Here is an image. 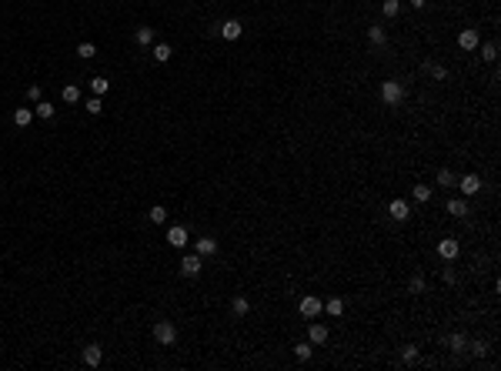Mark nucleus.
I'll return each instance as SVG.
<instances>
[{"label": "nucleus", "instance_id": "obj_38", "mask_svg": "<svg viewBox=\"0 0 501 371\" xmlns=\"http://www.w3.org/2000/svg\"><path fill=\"white\" fill-rule=\"evenodd\" d=\"M408 4H411V7H418V10H421L424 4H428V0H408Z\"/></svg>", "mask_w": 501, "mask_h": 371}, {"label": "nucleus", "instance_id": "obj_16", "mask_svg": "<svg viewBox=\"0 0 501 371\" xmlns=\"http://www.w3.org/2000/svg\"><path fill=\"white\" fill-rule=\"evenodd\" d=\"M368 41H371L374 47H384V44H388V33H384V27H368Z\"/></svg>", "mask_w": 501, "mask_h": 371}, {"label": "nucleus", "instance_id": "obj_34", "mask_svg": "<svg viewBox=\"0 0 501 371\" xmlns=\"http://www.w3.org/2000/svg\"><path fill=\"white\" fill-rule=\"evenodd\" d=\"M84 107H87V114H101V111H104L101 97H90V100H87V104H84Z\"/></svg>", "mask_w": 501, "mask_h": 371}, {"label": "nucleus", "instance_id": "obj_6", "mask_svg": "<svg viewBox=\"0 0 501 371\" xmlns=\"http://www.w3.org/2000/svg\"><path fill=\"white\" fill-rule=\"evenodd\" d=\"M458 251H461V248H458V241H454V238H445V241L438 244V254H441L445 261H454V258H458Z\"/></svg>", "mask_w": 501, "mask_h": 371}, {"label": "nucleus", "instance_id": "obj_28", "mask_svg": "<svg viewBox=\"0 0 501 371\" xmlns=\"http://www.w3.org/2000/svg\"><path fill=\"white\" fill-rule=\"evenodd\" d=\"M411 194H414V201H421V204H424V201H431V187H424V184H418Z\"/></svg>", "mask_w": 501, "mask_h": 371}, {"label": "nucleus", "instance_id": "obj_30", "mask_svg": "<svg viewBox=\"0 0 501 371\" xmlns=\"http://www.w3.org/2000/svg\"><path fill=\"white\" fill-rule=\"evenodd\" d=\"M408 291H411V294H421V291H424V278H421V275H414L411 281H408Z\"/></svg>", "mask_w": 501, "mask_h": 371}, {"label": "nucleus", "instance_id": "obj_15", "mask_svg": "<svg viewBox=\"0 0 501 371\" xmlns=\"http://www.w3.org/2000/svg\"><path fill=\"white\" fill-rule=\"evenodd\" d=\"M171 54H174V50H171V44H154V50H151V57L157 60V64H167V60H171Z\"/></svg>", "mask_w": 501, "mask_h": 371}, {"label": "nucleus", "instance_id": "obj_14", "mask_svg": "<svg viewBox=\"0 0 501 371\" xmlns=\"http://www.w3.org/2000/svg\"><path fill=\"white\" fill-rule=\"evenodd\" d=\"M458 47H461V50H475V47H478V30H461V37H458Z\"/></svg>", "mask_w": 501, "mask_h": 371}, {"label": "nucleus", "instance_id": "obj_2", "mask_svg": "<svg viewBox=\"0 0 501 371\" xmlns=\"http://www.w3.org/2000/svg\"><path fill=\"white\" fill-rule=\"evenodd\" d=\"M154 338H157L160 345H174V341H177V328L171 321H157V324H154Z\"/></svg>", "mask_w": 501, "mask_h": 371}, {"label": "nucleus", "instance_id": "obj_20", "mask_svg": "<svg viewBox=\"0 0 501 371\" xmlns=\"http://www.w3.org/2000/svg\"><path fill=\"white\" fill-rule=\"evenodd\" d=\"M147 218H151V221H154V224H164V221H167V211H164V208H160V204H154V208H151V211H147Z\"/></svg>", "mask_w": 501, "mask_h": 371}, {"label": "nucleus", "instance_id": "obj_22", "mask_svg": "<svg viewBox=\"0 0 501 371\" xmlns=\"http://www.w3.org/2000/svg\"><path fill=\"white\" fill-rule=\"evenodd\" d=\"M481 57H485L488 64H491V60H498V44H494V41H488L485 47H481Z\"/></svg>", "mask_w": 501, "mask_h": 371}, {"label": "nucleus", "instance_id": "obj_10", "mask_svg": "<svg viewBox=\"0 0 501 371\" xmlns=\"http://www.w3.org/2000/svg\"><path fill=\"white\" fill-rule=\"evenodd\" d=\"M221 37L224 41H238L241 37V20H224L221 24Z\"/></svg>", "mask_w": 501, "mask_h": 371}, {"label": "nucleus", "instance_id": "obj_37", "mask_svg": "<svg viewBox=\"0 0 501 371\" xmlns=\"http://www.w3.org/2000/svg\"><path fill=\"white\" fill-rule=\"evenodd\" d=\"M471 355H485V341H475V345H471Z\"/></svg>", "mask_w": 501, "mask_h": 371}, {"label": "nucleus", "instance_id": "obj_4", "mask_svg": "<svg viewBox=\"0 0 501 371\" xmlns=\"http://www.w3.org/2000/svg\"><path fill=\"white\" fill-rule=\"evenodd\" d=\"M181 271L187 278H194V275H201V254L194 251V254H184V261H181Z\"/></svg>", "mask_w": 501, "mask_h": 371}, {"label": "nucleus", "instance_id": "obj_35", "mask_svg": "<svg viewBox=\"0 0 501 371\" xmlns=\"http://www.w3.org/2000/svg\"><path fill=\"white\" fill-rule=\"evenodd\" d=\"M418 361V345H408L405 348V364H414Z\"/></svg>", "mask_w": 501, "mask_h": 371}, {"label": "nucleus", "instance_id": "obj_19", "mask_svg": "<svg viewBox=\"0 0 501 371\" xmlns=\"http://www.w3.org/2000/svg\"><path fill=\"white\" fill-rule=\"evenodd\" d=\"M311 348H314L311 341H301V345H294V358H297V361H308V358H311Z\"/></svg>", "mask_w": 501, "mask_h": 371}, {"label": "nucleus", "instance_id": "obj_23", "mask_svg": "<svg viewBox=\"0 0 501 371\" xmlns=\"http://www.w3.org/2000/svg\"><path fill=\"white\" fill-rule=\"evenodd\" d=\"M60 97H64L67 104H77V100H80V90H77V87H74V84H67V87H64V90H60Z\"/></svg>", "mask_w": 501, "mask_h": 371}, {"label": "nucleus", "instance_id": "obj_18", "mask_svg": "<svg viewBox=\"0 0 501 371\" xmlns=\"http://www.w3.org/2000/svg\"><path fill=\"white\" fill-rule=\"evenodd\" d=\"M137 44H141V47H151L154 44V30L151 27H137Z\"/></svg>", "mask_w": 501, "mask_h": 371}, {"label": "nucleus", "instance_id": "obj_31", "mask_svg": "<svg viewBox=\"0 0 501 371\" xmlns=\"http://www.w3.org/2000/svg\"><path fill=\"white\" fill-rule=\"evenodd\" d=\"M77 54L84 57V60H90V57L97 54V47H94V44H90V41H84V44H80V47H77Z\"/></svg>", "mask_w": 501, "mask_h": 371}, {"label": "nucleus", "instance_id": "obj_5", "mask_svg": "<svg viewBox=\"0 0 501 371\" xmlns=\"http://www.w3.org/2000/svg\"><path fill=\"white\" fill-rule=\"evenodd\" d=\"M388 211H391V218L394 221H408L411 218V208H408V201H401V197H394V201L388 204Z\"/></svg>", "mask_w": 501, "mask_h": 371}, {"label": "nucleus", "instance_id": "obj_29", "mask_svg": "<svg viewBox=\"0 0 501 371\" xmlns=\"http://www.w3.org/2000/svg\"><path fill=\"white\" fill-rule=\"evenodd\" d=\"M428 74L435 77V81H448V71L441 64H428Z\"/></svg>", "mask_w": 501, "mask_h": 371}, {"label": "nucleus", "instance_id": "obj_33", "mask_svg": "<svg viewBox=\"0 0 501 371\" xmlns=\"http://www.w3.org/2000/svg\"><path fill=\"white\" fill-rule=\"evenodd\" d=\"M438 184H441V187H451L454 184V174H451V171H438Z\"/></svg>", "mask_w": 501, "mask_h": 371}, {"label": "nucleus", "instance_id": "obj_1", "mask_svg": "<svg viewBox=\"0 0 501 371\" xmlns=\"http://www.w3.org/2000/svg\"><path fill=\"white\" fill-rule=\"evenodd\" d=\"M401 97H405V87H401L398 81H384V84H381V100H384L388 107L401 104Z\"/></svg>", "mask_w": 501, "mask_h": 371}, {"label": "nucleus", "instance_id": "obj_17", "mask_svg": "<svg viewBox=\"0 0 501 371\" xmlns=\"http://www.w3.org/2000/svg\"><path fill=\"white\" fill-rule=\"evenodd\" d=\"M448 214H454V218H464V214H468V204H464L461 197H451V201H448Z\"/></svg>", "mask_w": 501, "mask_h": 371}, {"label": "nucleus", "instance_id": "obj_9", "mask_svg": "<svg viewBox=\"0 0 501 371\" xmlns=\"http://www.w3.org/2000/svg\"><path fill=\"white\" fill-rule=\"evenodd\" d=\"M101 358H104L101 345H87V348H84V364H87V368H97V364H101Z\"/></svg>", "mask_w": 501, "mask_h": 371}, {"label": "nucleus", "instance_id": "obj_27", "mask_svg": "<svg viewBox=\"0 0 501 371\" xmlns=\"http://www.w3.org/2000/svg\"><path fill=\"white\" fill-rule=\"evenodd\" d=\"M464 345H468L464 334H451V338H448V348H451V351H464Z\"/></svg>", "mask_w": 501, "mask_h": 371}, {"label": "nucleus", "instance_id": "obj_3", "mask_svg": "<svg viewBox=\"0 0 501 371\" xmlns=\"http://www.w3.org/2000/svg\"><path fill=\"white\" fill-rule=\"evenodd\" d=\"M167 244H171V248H187V227L174 224L171 231H167Z\"/></svg>", "mask_w": 501, "mask_h": 371}, {"label": "nucleus", "instance_id": "obj_24", "mask_svg": "<svg viewBox=\"0 0 501 371\" xmlns=\"http://www.w3.org/2000/svg\"><path fill=\"white\" fill-rule=\"evenodd\" d=\"M107 87H111V84L104 81V77H94V81H90V90H94V97H104V94H107Z\"/></svg>", "mask_w": 501, "mask_h": 371}, {"label": "nucleus", "instance_id": "obj_32", "mask_svg": "<svg viewBox=\"0 0 501 371\" xmlns=\"http://www.w3.org/2000/svg\"><path fill=\"white\" fill-rule=\"evenodd\" d=\"M234 315H241V318H244L247 315V311H251V305H247V298H234Z\"/></svg>", "mask_w": 501, "mask_h": 371}, {"label": "nucleus", "instance_id": "obj_7", "mask_svg": "<svg viewBox=\"0 0 501 371\" xmlns=\"http://www.w3.org/2000/svg\"><path fill=\"white\" fill-rule=\"evenodd\" d=\"M301 315H304V318H314V315H321V298H314V294H308V298H301Z\"/></svg>", "mask_w": 501, "mask_h": 371}, {"label": "nucleus", "instance_id": "obj_36", "mask_svg": "<svg viewBox=\"0 0 501 371\" xmlns=\"http://www.w3.org/2000/svg\"><path fill=\"white\" fill-rule=\"evenodd\" d=\"M27 100L40 104V87H37V84H30V87H27Z\"/></svg>", "mask_w": 501, "mask_h": 371}, {"label": "nucleus", "instance_id": "obj_25", "mask_svg": "<svg viewBox=\"0 0 501 371\" xmlns=\"http://www.w3.org/2000/svg\"><path fill=\"white\" fill-rule=\"evenodd\" d=\"M34 114H37V117H44V121H50V117H54V104H47V100H40V104H37V111H34Z\"/></svg>", "mask_w": 501, "mask_h": 371}, {"label": "nucleus", "instance_id": "obj_11", "mask_svg": "<svg viewBox=\"0 0 501 371\" xmlns=\"http://www.w3.org/2000/svg\"><path fill=\"white\" fill-rule=\"evenodd\" d=\"M308 341H311V345H324V341H327V328H324V324H311V328H308Z\"/></svg>", "mask_w": 501, "mask_h": 371}, {"label": "nucleus", "instance_id": "obj_21", "mask_svg": "<svg viewBox=\"0 0 501 371\" xmlns=\"http://www.w3.org/2000/svg\"><path fill=\"white\" fill-rule=\"evenodd\" d=\"M324 311H327V315H331V318H338V315H341V311H344V301H341V298H331V301H327V305H324Z\"/></svg>", "mask_w": 501, "mask_h": 371}, {"label": "nucleus", "instance_id": "obj_12", "mask_svg": "<svg viewBox=\"0 0 501 371\" xmlns=\"http://www.w3.org/2000/svg\"><path fill=\"white\" fill-rule=\"evenodd\" d=\"M481 191V178L478 174H464L461 178V194H478Z\"/></svg>", "mask_w": 501, "mask_h": 371}, {"label": "nucleus", "instance_id": "obj_8", "mask_svg": "<svg viewBox=\"0 0 501 371\" xmlns=\"http://www.w3.org/2000/svg\"><path fill=\"white\" fill-rule=\"evenodd\" d=\"M194 251H197L201 258H211V254H217V241H214V238H197Z\"/></svg>", "mask_w": 501, "mask_h": 371}, {"label": "nucleus", "instance_id": "obj_26", "mask_svg": "<svg viewBox=\"0 0 501 371\" xmlns=\"http://www.w3.org/2000/svg\"><path fill=\"white\" fill-rule=\"evenodd\" d=\"M381 10H384V17H398L401 0H384V4H381Z\"/></svg>", "mask_w": 501, "mask_h": 371}, {"label": "nucleus", "instance_id": "obj_13", "mask_svg": "<svg viewBox=\"0 0 501 371\" xmlns=\"http://www.w3.org/2000/svg\"><path fill=\"white\" fill-rule=\"evenodd\" d=\"M30 121H34V111H30V107H17V111H14V124H17V127H30Z\"/></svg>", "mask_w": 501, "mask_h": 371}]
</instances>
